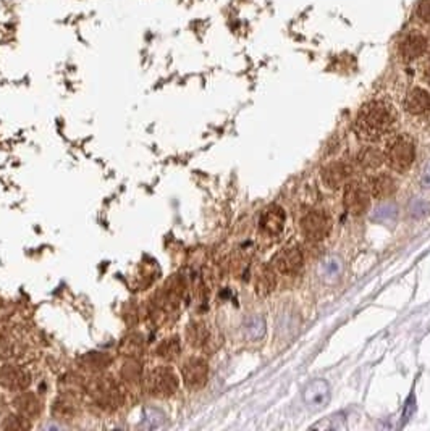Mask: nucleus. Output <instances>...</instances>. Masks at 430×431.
Segmentation results:
<instances>
[{"label":"nucleus","mask_w":430,"mask_h":431,"mask_svg":"<svg viewBox=\"0 0 430 431\" xmlns=\"http://www.w3.org/2000/svg\"><path fill=\"white\" fill-rule=\"evenodd\" d=\"M353 168L344 162H333L322 168V179L330 189H340L351 178Z\"/></svg>","instance_id":"obj_6"},{"label":"nucleus","mask_w":430,"mask_h":431,"mask_svg":"<svg viewBox=\"0 0 430 431\" xmlns=\"http://www.w3.org/2000/svg\"><path fill=\"white\" fill-rule=\"evenodd\" d=\"M405 109L411 115H424L430 109V94L421 88H414L405 99Z\"/></svg>","instance_id":"obj_10"},{"label":"nucleus","mask_w":430,"mask_h":431,"mask_svg":"<svg viewBox=\"0 0 430 431\" xmlns=\"http://www.w3.org/2000/svg\"><path fill=\"white\" fill-rule=\"evenodd\" d=\"M393 123V115L389 105L384 102H368L359 110L354 121V131L359 139L365 142L379 141L382 135L389 130Z\"/></svg>","instance_id":"obj_1"},{"label":"nucleus","mask_w":430,"mask_h":431,"mask_svg":"<svg viewBox=\"0 0 430 431\" xmlns=\"http://www.w3.org/2000/svg\"><path fill=\"white\" fill-rule=\"evenodd\" d=\"M301 230L304 238H307L312 242H318L330 234L332 220L330 217L323 214V212H309V214L301 220Z\"/></svg>","instance_id":"obj_4"},{"label":"nucleus","mask_w":430,"mask_h":431,"mask_svg":"<svg viewBox=\"0 0 430 431\" xmlns=\"http://www.w3.org/2000/svg\"><path fill=\"white\" fill-rule=\"evenodd\" d=\"M162 423H163V415L159 411H152V409H151V411H146L141 427L149 428V430H152V428L156 430L159 427H162Z\"/></svg>","instance_id":"obj_14"},{"label":"nucleus","mask_w":430,"mask_h":431,"mask_svg":"<svg viewBox=\"0 0 430 431\" xmlns=\"http://www.w3.org/2000/svg\"><path fill=\"white\" fill-rule=\"evenodd\" d=\"M424 115H427V121H429V123H430V109H429V110H427V111H426V114H424Z\"/></svg>","instance_id":"obj_17"},{"label":"nucleus","mask_w":430,"mask_h":431,"mask_svg":"<svg viewBox=\"0 0 430 431\" xmlns=\"http://www.w3.org/2000/svg\"><path fill=\"white\" fill-rule=\"evenodd\" d=\"M358 162L365 170H377L385 162V153L377 147H364L359 152Z\"/></svg>","instance_id":"obj_13"},{"label":"nucleus","mask_w":430,"mask_h":431,"mask_svg":"<svg viewBox=\"0 0 430 431\" xmlns=\"http://www.w3.org/2000/svg\"><path fill=\"white\" fill-rule=\"evenodd\" d=\"M417 17L430 23V0H421L417 5Z\"/></svg>","instance_id":"obj_15"},{"label":"nucleus","mask_w":430,"mask_h":431,"mask_svg":"<svg viewBox=\"0 0 430 431\" xmlns=\"http://www.w3.org/2000/svg\"><path fill=\"white\" fill-rule=\"evenodd\" d=\"M369 193L372 198L384 200L396 193V179L391 175L380 173L369 181Z\"/></svg>","instance_id":"obj_7"},{"label":"nucleus","mask_w":430,"mask_h":431,"mask_svg":"<svg viewBox=\"0 0 430 431\" xmlns=\"http://www.w3.org/2000/svg\"><path fill=\"white\" fill-rule=\"evenodd\" d=\"M184 378H187V383L189 386H203L207 378V365L203 360L189 362L187 369H184Z\"/></svg>","instance_id":"obj_12"},{"label":"nucleus","mask_w":430,"mask_h":431,"mask_svg":"<svg viewBox=\"0 0 430 431\" xmlns=\"http://www.w3.org/2000/svg\"><path fill=\"white\" fill-rule=\"evenodd\" d=\"M302 252L300 247H285L274 255L272 267L283 275H291L302 267Z\"/></svg>","instance_id":"obj_5"},{"label":"nucleus","mask_w":430,"mask_h":431,"mask_svg":"<svg viewBox=\"0 0 430 431\" xmlns=\"http://www.w3.org/2000/svg\"><path fill=\"white\" fill-rule=\"evenodd\" d=\"M429 41L422 34H410L400 44V54L406 62L416 60L427 52Z\"/></svg>","instance_id":"obj_8"},{"label":"nucleus","mask_w":430,"mask_h":431,"mask_svg":"<svg viewBox=\"0 0 430 431\" xmlns=\"http://www.w3.org/2000/svg\"><path fill=\"white\" fill-rule=\"evenodd\" d=\"M424 79H426V83L430 86V65L426 68V71H424Z\"/></svg>","instance_id":"obj_16"},{"label":"nucleus","mask_w":430,"mask_h":431,"mask_svg":"<svg viewBox=\"0 0 430 431\" xmlns=\"http://www.w3.org/2000/svg\"><path fill=\"white\" fill-rule=\"evenodd\" d=\"M343 204L349 215L359 217L365 214L370 204L369 189L363 183H359V181H348L344 184Z\"/></svg>","instance_id":"obj_3"},{"label":"nucleus","mask_w":430,"mask_h":431,"mask_svg":"<svg viewBox=\"0 0 430 431\" xmlns=\"http://www.w3.org/2000/svg\"><path fill=\"white\" fill-rule=\"evenodd\" d=\"M414 158H416V151H414V144L410 139L395 137V139L390 141L385 152V160L393 172H408L414 163Z\"/></svg>","instance_id":"obj_2"},{"label":"nucleus","mask_w":430,"mask_h":431,"mask_svg":"<svg viewBox=\"0 0 430 431\" xmlns=\"http://www.w3.org/2000/svg\"><path fill=\"white\" fill-rule=\"evenodd\" d=\"M275 287H277V276L272 265L270 267H262L256 275V291L259 296L272 294Z\"/></svg>","instance_id":"obj_11"},{"label":"nucleus","mask_w":430,"mask_h":431,"mask_svg":"<svg viewBox=\"0 0 430 431\" xmlns=\"http://www.w3.org/2000/svg\"><path fill=\"white\" fill-rule=\"evenodd\" d=\"M285 210L280 205H270L261 217V228L269 234H278L285 226Z\"/></svg>","instance_id":"obj_9"}]
</instances>
